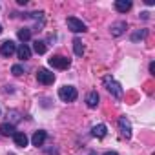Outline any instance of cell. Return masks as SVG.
<instances>
[{
	"label": "cell",
	"mask_w": 155,
	"mask_h": 155,
	"mask_svg": "<svg viewBox=\"0 0 155 155\" xmlns=\"http://www.w3.org/2000/svg\"><path fill=\"white\" fill-rule=\"evenodd\" d=\"M13 140H15V144H17L18 148H26V146H28V142H29L28 135H26V133H22V131H15Z\"/></svg>",
	"instance_id": "cell-9"
},
{
	"label": "cell",
	"mask_w": 155,
	"mask_h": 155,
	"mask_svg": "<svg viewBox=\"0 0 155 155\" xmlns=\"http://www.w3.org/2000/svg\"><path fill=\"white\" fill-rule=\"evenodd\" d=\"M0 33H2V24H0Z\"/></svg>",
	"instance_id": "cell-24"
},
{
	"label": "cell",
	"mask_w": 155,
	"mask_h": 155,
	"mask_svg": "<svg viewBox=\"0 0 155 155\" xmlns=\"http://www.w3.org/2000/svg\"><path fill=\"white\" fill-rule=\"evenodd\" d=\"M73 51H75L77 57H82V53H84V46H82L81 38H75V40H73Z\"/></svg>",
	"instance_id": "cell-16"
},
{
	"label": "cell",
	"mask_w": 155,
	"mask_h": 155,
	"mask_svg": "<svg viewBox=\"0 0 155 155\" xmlns=\"http://www.w3.org/2000/svg\"><path fill=\"white\" fill-rule=\"evenodd\" d=\"M68 28L73 33H84V31H88V26L82 20H79L77 17H68Z\"/></svg>",
	"instance_id": "cell-5"
},
{
	"label": "cell",
	"mask_w": 155,
	"mask_h": 155,
	"mask_svg": "<svg viewBox=\"0 0 155 155\" xmlns=\"http://www.w3.org/2000/svg\"><path fill=\"white\" fill-rule=\"evenodd\" d=\"M99 101H101V97H99L97 91H90L88 97H86V104H88V108H97V106H99Z\"/></svg>",
	"instance_id": "cell-11"
},
{
	"label": "cell",
	"mask_w": 155,
	"mask_h": 155,
	"mask_svg": "<svg viewBox=\"0 0 155 155\" xmlns=\"http://www.w3.org/2000/svg\"><path fill=\"white\" fill-rule=\"evenodd\" d=\"M15 53H17V44H15L13 40H6V42L0 44V55H2V57L9 58V57H13Z\"/></svg>",
	"instance_id": "cell-6"
},
{
	"label": "cell",
	"mask_w": 155,
	"mask_h": 155,
	"mask_svg": "<svg viewBox=\"0 0 155 155\" xmlns=\"http://www.w3.org/2000/svg\"><path fill=\"white\" fill-rule=\"evenodd\" d=\"M46 139H48V133H46L44 130H38V131L33 133L31 142H33V146H42V144L46 142Z\"/></svg>",
	"instance_id": "cell-8"
},
{
	"label": "cell",
	"mask_w": 155,
	"mask_h": 155,
	"mask_svg": "<svg viewBox=\"0 0 155 155\" xmlns=\"http://www.w3.org/2000/svg\"><path fill=\"white\" fill-rule=\"evenodd\" d=\"M0 133L6 135V137H13V135H15V124H11V122H4L2 126H0Z\"/></svg>",
	"instance_id": "cell-15"
},
{
	"label": "cell",
	"mask_w": 155,
	"mask_h": 155,
	"mask_svg": "<svg viewBox=\"0 0 155 155\" xmlns=\"http://www.w3.org/2000/svg\"><path fill=\"white\" fill-rule=\"evenodd\" d=\"M18 38L22 40V42H28L29 38H31V29L29 28H22V29H18Z\"/></svg>",
	"instance_id": "cell-17"
},
{
	"label": "cell",
	"mask_w": 155,
	"mask_h": 155,
	"mask_svg": "<svg viewBox=\"0 0 155 155\" xmlns=\"http://www.w3.org/2000/svg\"><path fill=\"white\" fill-rule=\"evenodd\" d=\"M48 62H49V66L55 68V69H68L69 64H71V60H69L68 57H64V55H53Z\"/></svg>",
	"instance_id": "cell-3"
},
{
	"label": "cell",
	"mask_w": 155,
	"mask_h": 155,
	"mask_svg": "<svg viewBox=\"0 0 155 155\" xmlns=\"http://www.w3.org/2000/svg\"><path fill=\"white\" fill-rule=\"evenodd\" d=\"M37 81H38L40 84H44V86H49V84H53V81H55V73H51V71L46 69V68H40V69L37 71Z\"/></svg>",
	"instance_id": "cell-4"
},
{
	"label": "cell",
	"mask_w": 155,
	"mask_h": 155,
	"mask_svg": "<svg viewBox=\"0 0 155 155\" xmlns=\"http://www.w3.org/2000/svg\"><path fill=\"white\" fill-rule=\"evenodd\" d=\"M146 35H148V31H146V29L137 31V33H133V35H131V40H133V42H137V40H140V38H146Z\"/></svg>",
	"instance_id": "cell-19"
},
{
	"label": "cell",
	"mask_w": 155,
	"mask_h": 155,
	"mask_svg": "<svg viewBox=\"0 0 155 155\" xmlns=\"http://www.w3.org/2000/svg\"><path fill=\"white\" fill-rule=\"evenodd\" d=\"M104 155H119V153H115V151H108V153H104Z\"/></svg>",
	"instance_id": "cell-23"
},
{
	"label": "cell",
	"mask_w": 155,
	"mask_h": 155,
	"mask_svg": "<svg viewBox=\"0 0 155 155\" xmlns=\"http://www.w3.org/2000/svg\"><path fill=\"white\" fill-rule=\"evenodd\" d=\"M119 128H120L122 137H126V139L131 137V124H130V120H128L126 117H120V119H119Z\"/></svg>",
	"instance_id": "cell-7"
},
{
	"label": "cell",
	"mask_w": 155,
	"mask_h": 155,
	"mask_svg": "<svg viewBox=\"0 0 155 155\" xmlns=\"http://www.w3.org/2000/svg\"><path fill=\"white\" fill-rule=\"evenodd\" d=\"M11 73H13V75H15V77H20V75H22V73H24V68H22V66H20V64H15V66H13V68H11Z\"/></svg>",
	"instance_id": "cell-20"
},
{
	"label": "cell",
	"mask_w": 155,
	"mask_h": 155,
	"mask_svg": "<svg viewBox=\"0 0 155 155\" xmlns=\"http://www.w3.org/2000/svg\"><path fill=\"white\" fill-rule=\"evenodd\" d=\"M102 82H104L106 90H108L113 97H117V99H120V97H122V88H120V84L113 79L111 75H106L104 79H102Z\"/></svg>",
	"instance_id": "cell-1"
},
{
	"label": "cell",
	"mask_w": 155,
	"mask_h": 155,
	"mask_svg": "<svg viewBox=\"0 0 155 155\" xmlns=\"http://www.w3.org/2000/svg\"><path fill=\"white\" fill-rule=\"evenodd\" d=\"M150 73L155 75V62H150Z\"/></svg>",
	"instance_id": "cell-21"
},
{
	"label": "cell",
	"mask_w": 155,
	"mask_h": 155,
	"mask_svg": "<svg viewBox=\"0 0 155 155\" xmlns=\"http://www.w3.org/2000/svg\"><path fill=\"white\" fill-rule=\"evenodd\" d=\"M46 49H48V48H46V44H44L42 40H35V42H33V51H35V53L44 55V53H46Z\"/></svg>",
	"instance_id": "cell-18"
},
{
	"label": "cell",
	"mask_w": 155,
	"mask_h": 155,
	"mask_svg": "<svg viewBox=\"0 0 155 155\" xmlns=\"http://www.w3.org/2000/svg\"><path fill=\"white\" fill-rule=\"evenodd\" d=\"M131 0H115V9L119 13H128L131 9Z\"/></svg>",
	"instance_id": "cell-10"
},
{
	"label": "cell",
	"mask_w": 155,
	"mask_h": 155,
	"mask_svg": "<svg viewBox=\"0 0 155 155\" xmlns=\"http://www.w3.org/2000/svg\"><path fill=\"white\" fill-rule=\"evenodd\" d=\"M106 133H108V128H106L104 124H97V126H93V128H91V135H93V137H97V139H104V137H106Z\"/></svg>",
	"instance_id": "cell-12"
},
{
	"label": "cell",
	"mask_w": 155,
	"mask_h": 155,
	"mask_svg": "<svg viewBox=\"0 0 155 155\" xmlns=\"http://www.w3.org/2000/svg\"><path fill=\"white\" fill-rule=\"evenodd\" d=\"M17 55H18L20 60H28V58L31 57V49H29L26 44H20V46L17 48Z\"/></svg>",
	"instance_id": "cell-13"
},
{
	"label": "cell",
	"mask_w": 155,
	"mask_h": 155,
	"mask_svg": "<svg viewBox=\"0 0 155 155\" xmlns=\"http://www.w3.org/2000/svg\"><path fill=\"white\" fill-rule=\"evenodd\" d=\"M128 26H126V22H117V24H113L111 28H110V31H111V35L113 37H120L122 33H124V29H126Z\"/></svg>",
	"instance_id": "cell-14"
},
{
	"label": "cell",
	"mask_w": 155,
	"mask_h": 155,
	"mask_svg": "<svg viewBox=\"0 0 155 155\" xmlns=\"http://www.w3.org/2000/svg\"><path fill=\"white\" fill-rule=\"evenodd\" d=\"M77 97H79V93H77V88L73 86H62L58 90V99L62 102H73L77 101Z\"/></svg>",
	"instance_id": "cell-2"
},
{
	"label": "cell",
	"mask_w": 155,
	"mask_h": 155,
	"mask_svg": "<svg viewBox=\"0 0 155 155\" xmlns=\"http://www.w3.org/2000/svg\"><path fill=\"white\" fill-rule=\"evenodd\" d=\"M140 17H142L144 20H146V18H150V13H146V11H144V13H140Z\"/></svg>",
	"instance_id": "cell-22"
}]
</instances>
